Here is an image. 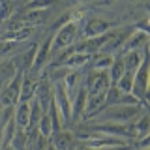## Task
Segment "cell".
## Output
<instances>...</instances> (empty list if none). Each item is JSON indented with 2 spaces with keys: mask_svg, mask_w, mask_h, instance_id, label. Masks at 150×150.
Listing matches in <instances>:
<instances>
[{
  "mask_svg": "<svg viewBox=\"0 0 150 150\" xmlns=\"http://www.w3.org/2000/svg\"><path fill=\"white\" fill-rule=\"evenodd\" d=\"M0 150H15V148H13L11 144H8V146H2V148H0Z\"/></svg>",
  "mask_w": 150,
  "mask_h": 150,
  "instance_id": "4316f807",
  "label": "cell"
},
{
  "mask_svg": "<svg viewBox=\"0 0 150 150\" xmlns=\"http://www.w3.org/2000/svg\"><path fill=\"white\" fill-rule=\"evenodd\" d=\"M13 120H15L17 129H26L28 120H30V103H17L13 111Z\"/></svg>",
  "mask_w": 150,
  "mask_h": 150,
  "instance_id": "4fadbf2b",
  "label": "cell"
},
{
  "mask_svg": "<svg viewBox=\"0 0 150 150\" xmlns=\"http://www.w3.org/2000/svg\"><path fill=\"white\" fill-rule=\"evenodd\" d=\"M23 71H17L15 77L9 81L6 86L0 90V109L15 107L19 103V92H21V83H23Z\"/></svg>",
  "mask_w": 150,
  "mask_h": 150,
  "instance_id": "5b68a950",
  "label": "cell"
},
{
  "mask_svg": "<svg viewBox=\"0 0 150 150\" xmlns=\"http://www.w3.org/2000/svg\"><path fill=\"white\" fill-rule=\"evenodd\" d=\"M36 88L38 79H34L30 73H25L21 83V92H19V103H30L36 98Z\"/></svg>",
  "mask_w": 150,
  "mask_h": 150,
  "instance_id": "30bf717a",
  "label": "cell"
},
{
  "mask_svg": "<svg viewBox=\"0 0 150 150\" xmlns=\"http://www.w3.org/2000/svg\"><path fill=\"white\" fill-rule=\"evenodd\" d=\"M86 88L84 84L77 90V96L71 100V118H69V124H75V122L81 120L83 112H84V107H86Z\"/></svg>",
  "mask_w": 150,
  "mask_h": 150,
  "instance_id": "7c38bea8",
  "label": "cell"
},
{
  "mask_svg": "<svg viewBox=\"0 0 150 150\" xmlns=\"http://www.w3.org/2000/svg\"><path fill=\"white\" fill-rule=\"evenodd\" d=\"M144 45H148V34L139 32V30H133L129 34V38L124 41V45H122V49H120V54L129 53V51H141Z\"/></svg>",
  "mask_w": 150,
  "mask_h": 150,
  "instance_id": "8fae6325",
  "label": "cell"
},
{
  "mask_svg": "<svg viewBox=\"0 0 150 150\" xmlns=\"http://www.w3.org/2000/svg\"><path fill=\"white\" fill-rule=\"evenodd\" d=\"M19 45L21 43H17V41H4V40H0V58L15 53V51L19 49Z\"/></svg>",
  "mask_w": 150,
  "mask_h": 150,
  "instance_id": "cb8c5ba5",
  "label": "cell"
},
{
  "mask_svg": "<svg viewBox=\"0 0 150 150\" xmlns=\"http://www.w3.org/2000/svg\"><path fill=\"white\" fill-rule=\"evenodd\" d=\"M115 86L124 94H131V88H133V73L124 71V75L118 79V83H116Z\"/></svg>",
  "mask_w": 150,
  "mask_h": 150,
  "instance_id": "44dd1931",
  "label": "cell"
},
{
  "mask_svg": "<svg viewBox=\"0 0 150 150\" xmlns=\"http://www.w3.org/2000/svg\"><path fill=\"white\" fill-rule=\"evenodd\" d=\"M11 146L15 150H26V131L25 129H17L15 137L11 141Z\"/></svg>",
  "mask_w": 150,
  "mask_h": 150,
  "instance_id": "603a6c76",
  "label": "cell"
},
{
  "mask_svg": "<svg viewBox=\"0 0 150 150\" xmlns=\"http://www.w3.org/2000/svg\"><path fill=\"white\" fill-rule=\"evenodd\" d=\"M90 60H92V56L73 53V54L69 56V58L66 60V62H64L62 66H66L68 69H83V68H86V66L90 64Z\"/></svg>",
  "mask_w": 150,
  "mask_h": 150,
  "instance_id": "2e32d148",
  "label": "cell"
},
{
  "mask_svg": "<svg viewBox=\"0 0 150 150\" xmlns=\"http://www.w3.org/2000/svg\"><path fill=\"white\" fill-rule=\"evenodd\" d=\"M124 62H122V56L120 54H116L115 56V60H112V64H111V68L107 69V73H109V81L111 84H116L118 83V79L124 75Z\"/></svg>",
  "mask_w": 150,
  "mask_h": 150,
  "instance_id": "e0dca14e",
  "label": "cell"
},
{
  "mask_svg": "<svg viewBox=\"0 0 150 150\" xmlns=\"http://www.w3.org/2000/svg\"><path fill=\"white\" fill-rule=\"evenodd\" d=\"M38 131H40V135L45 137V139H49L51 135H53V124H51L49 115H41L40 122H38Z\"/></svg>",
  "mask_w": 150,
  "mask_h": 150,
  "instance_id": "7402d4cb",
  "label": "cell"
},
{
  "mask_svg": "<svg viewBox=\"0 0 150 150\" xmlns=\"http://www.w3.org/2000/svg\"><path fill=\"white\" fill-rule=\"evenodd\" d=\"M71 150H92V148H90V146H86L83 141H75V144H73V148H71Z\"/></svg>",
  "mask_w": 150,
  "mask_h": 150,
  "instance_id": "d4e9b609",
  "label": "cell"
},
{
  "mask_svg": "<svg viewBox=\"0 0 150 150\" xmlns=\"http://www.w3.org/2000/svg\"><path fill=\"white\" fill-rule=\"evenodd\" d=\"M101 150H135L133 144H124V146H111V148H101Z\"/></svg>",
  "mask_w": 150,
  "mask_h": 150,
  "instance_id": "484cf974",
  "label": "cell"
},
{
  "mask_svg": "<svg viewBox=\"0 0 150 150\" xmlns=\"http://www.w3.org/2000/svg\"><path fill=\"white\" fill-rule=\"evenodd\" d=\"M120 56H122V62H124V69L129 73H135L139 69L141 62H143V53L141 51H129V53H124Z\"/></svg>",
  "mask_w": 150,
  "mask_h": 150,
  "instance_id": "5bb4252c",
  "label": "cell"
},
{
  "mask_svg": "<svg viewBox=\"0 0 150 150\" xmlns=\"http://www.w3.org/2000/svg\"><path fill=\"white\" fill-rule=\"evenodd\" d=\"M79 30H81L79 23H68L58 32H54L53 34V45H51V58H54L58 53H62L68 47H71L79 40Z\"/></svg>",
  "mask_w": 150,
  "mask_h": 150,
  "instance_id": "7a4b0ae2",
  "label": "cell"
},
{
  "mask_svg": "<svg viewBox=\"0 0 150 150\" xmlns=\"http://www.w3.org/2000/svg\"><path fill=\"white\" fill-rule=\"evenodd\" d=\"M143 112H146L143 105H111L105 107L90 124H103V122H116V124H131L139 118Z\"/></svg>",
  "mask_w": 150,
  "mask_h": 150,
  "instance_id": "6da1fadb",
  "label": "cell"
},
{
  "mask_svg": "<svg viewBox=\"0 0 150 150\" xmlns=\"http://www.w3.org/2000/svg\"><path fill=\"white\" fill-rule=\"evenodd\" d=\"M51 45H53V34H49L45 38L43 43H38V53H36V58H34V64H32L30 71L28 73H38L41 77L43 69L49 66L51 62Z\"/></svg>",
  "mask_w": 150,
  "mask_h": 150,
  "instance_id": "8992f818",
  "label": "cell"
},
{
  "mask_svg": "<svg viewBox=\"0 0 150 150\" xmlns=\"http://www.w3.org/2000/svg\"><path fill=\"white\" fill-rule=\"evenodd\" d=\"M41 109H40V105H38V101L36 100H32L30 101V120H28V126H26V133L28 131H32L34 128H38V122H40V118H41Z\"/></svg>",
  "mask_w": 150,
  "mask_h": 150,
  "instance_id": "d6986e66",
  "label": "cell"
},
{
  "mask_svg": "<svg viewBox=\"0 0 150 150\" xmlns=\"http://www.w3.org/2000/svg\"><path fill=\"white\" fill-rule=\"evenodd\" d=\"M148 126H150V120H148L146 112H143V115H141L139 118L133 122V128H135V133H137V139L148 135Z\"/></svg>",
  "mask_w": 150,
  "mask_h": 150,
  "instance_id": "ffe728a7",
  "label": "cell"
},
{
  "mask_svg": "<svg viewBox=\"0 0 150 150\" xmlns=\"http://www.w3.org/2000/svg\"><path fill=\"white\" fill-rule=\"evenodd\" d=\"M49 144L54 150H71L73 144H75V137H73L71 131L60 129V131H54L49 137Z\"/></svg>",
  "mask_w": 150,
  "mask_h": 150,
  "instance_id": "9c48e42d",
  "label": "cell"
},
{
  "mask_svg": "<svg viewBox=\"0 0 150 150\" xmlns=\"http://www.w3.org/2000/svg\"><path fill=\"white\" fill-rule=\"evenodd\" d=\"M17 8L19 6H17L15 2H2V0H0V26L15 15V13H17Z\"/></svg>",
  "mask_w": 150,
  "mask_h": 150,
  "instance_id": "ac0fdd59",
  "label": "cell"
},
{
  "mask_svg": "<svg viewBox=\"0 0 150 150\" xmlns=\"http://www.w3.org/2000/svg\"><path fill=\"white\" fill-rule=\"evenodd\" d=\"M116 26V23H111L101 17H88L83 21L81 30H79V40H88V38H98L107 32H111Z\"/></svg>",
  "mask_w": 150,
  "mask_h": 150,
  "instance_id": "3957f363",
  "label": "cell"
},
{
  "mask_svg": "<svg viewBox=\"0 0 150 150\" xmlns=\"http://www.w3.org/2000/svg\"><path fill=\"white\" fill-rule=\"evenodd\" d=\"M15 131H17V126H15V120H13V116L9 118L6 124L0 128V148L2 146H8V144H11L13 137H15Z\"/></svg>",
  "mask_w": 150,
  "mask_h": 150,
  "instance_id": "9a60e30c",
  "label": "cell"
},
{
  "mask_svg": "<svg viewBox=\"0 0 150 150\" xmlns=\"http://www.w3.org/2000/svg\"><path fill=\"white\" fill-rule=\"evenodd\" d=\"M53 100H54L56 109L60 111L64 124H69V118H71V100L68 98V92H66L62 81L53 84Z\"/></svg>",
  "mask_w": 150,
  "mask_h": 150,
  "instance_id": "52a82bcc",
  "label": "cell"
},
{
  "mask_svg": "<svg viewBox=\"0 0 150 150\" xmlns=\"http://www.w3.org/2000/svg\"><path fill=\"white\" fill-rule=\"evenodd\" d=\"M105 109V94H98V96H88L86 98V107H84V112L81 118L88 120V118H96L100 112Z\"/></svg>",
  "mask_w": 150,
  "mask_h": 150,
  "instance_id": "ba28073f",
  "label": "cell"
},
{
  "mask_svg": "<svg viewBox=\"0 0 150 150\" xmlns=\"http://www.w3.org/2000/svg\"><path fill=\"white\" fill-rule=\"evenodd\" d=\"M84 88H86V96H98V94H105L111 86L109 73L107 71H96L90 69L84 77Z\"/></svg>",
  "mask_w": 150,
  "mask_h": 150,
  "instance_id": "277c9868",
  "label": "cell"
}]
</instances>
